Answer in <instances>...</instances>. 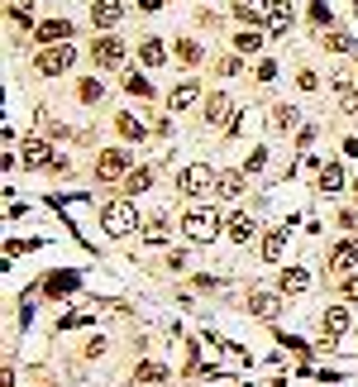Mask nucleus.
Returning <instances> with one entry per match:
<instances>
[{
	"label": "nucleus",
	"instance_id": "f257e3e1",
	"mask_svg": "<svg viewBox=\"0 0 358 387\" xmlns=\"http://www.w3.org/2000/svg\"><path fill=\"white\" fill-rule=\"evenodd\" d=\"M100 230H105L110 239H129V234H139V230H144V215H139L134 196H115V201H105V206H100Z\"/></svg>",
	"mask_w": 358,
	"mask_h": 387
},
{
	"label": "nucleus",
	"instance_id": "f03ea898",
	"mask_svg": "<svg viewBox=\"0 0 358 387\" xmlns=\"http://www.w3.org/2000/svg\"><path fill=\"white\" fill-rule=\"evenodd\" d=\"M181 234H186L191 244H215V239L225 234V220H220V210H215V206L196 201V206L181 215Z\"/></svg>",
	"mask_w": 358,
	"mask_h": 387
},
{
	"label": "nucleus",
	"instance_id": "7ed1b4c3",
	"mask_svg": "<svg viewBox=\"0 0 358 387\" xmlns=\"http://www.w3.org/2000/svg\"><path fill=\"white\" fill-rule=\"evenodd\" d=\"M215 168L210 163H186V168H177V196H215Z\"/></svg>",
	"mask_w": 358,
	"mask_h": 387
},
{
	"label": "nucleus",
	"instance_id": "20e7f679",
	"mask_svg": "<svg viewBox=\"0 0 358 387\" xmlns=\"http://www.w3.org/2000/svg\"><path fill=\"white\" fill-rule=\"evenodd\" d=\"M134 173V153L129 148H100L96 153V182H124Z\"/></svg>",
	"mask_w": 358,
	"mask_h": 387
},
{
	"label": "nucleus",
	"instance_id": "39448f33",
	"mask_svg": "<svg viewBox=\"0 0 358 387\" xmlns=\"http://www.w3.org/2000/svg\"><path fill=\"white\" fill-rule=\"evenodd\" d=\"M234 115H239V105H234L230 91H210V96L201 100V120H205V129H230Z\"/></svg>",
	"mask_w": 358,
	"mask_h": 387
},
{
	"label": "nucleus",
	"instance_id": "423d86ee",
	"mask_svg": "<svg viewBox=\"0 0 358 387\" xmlns=\"http://www.w3.org/2000/svg\"><path fill=\"white\" fill-rule=\"evenodd\" d=\"M124 58H129V43H124L120 34H96V43H91V63H96L100 72L124 67Z\"/></svg>",
	"mask_w": 358,
	"mask_h": 387
},
{
	"label": "nucleus",
	"instance_id": "0eeeda50",
	"mask_svg": "<svg viewBox=\"0 0 358 387\" xmlns=\"http://www.w3.org/2000/svg\"><path fill=\"white\" fill-rule=\"evenodd\" d=\"M72 63H77V48H72V43H48V48H38L34 72H38V77H63Z\"/></svg>",
	"mask_w": 358,
	"mask_h": 387
},
{
	"label": "nucleus",
	"instance_id": "6e6552de",
	"mask_svg": "<svg viewBox=\"0 0 358 387\" xmlns=\"http://www.w3.org/2000/svg\"><path fill=\"white\" fill-rule=\"evenodd\" d=\"M287 311V296L277 287H249V296H244V316H258V320H277Z\"/></svg>",
	"mask_w": 358,
	"mask_h": 387
},
{
	"label": "nucleus",
	"instance_id": "1a4fd4ad",
	"mask_svg": "<svg viewBox=\"0 0 358 387\" xmlns=\"http://www.w3.org/2000/svg\"><path fill=\"white\" fill-rule=\"evenodd\" d=\"M325 273L330 278H349V273H358V234H349V239H339L335 249H330V258H325Z\"/></svg>",
	"mask_w": 358,
	"mask_h": 387
},
{
	"label": "nucleus",
	"instance_id": "9d476101",
	"mask_svg": "<svg viewBox=\"0 0 358 387\" xmlns=\"http://www.w3.org/2000/svg\"><path fill=\"white\" fill-rule=\"evenodd\" d=\"M19 163H24L29 173H48V168L58 163V148H53L48 139H38V134H34V139H24V144H19Z\"/></svg>",
	"mask_w": 358,
	"mask_h": 387
},
{
	"label": "nucleus",
	"instance_id": "9b49d317",
	"mask_svg": "<svg viewBox=\"0 0 358 387\" xmlns=\"http://www.w3.org/2000/svg\"><path fill=\"white\" fill-rule=\"evenodd\" d=\"M124 0H91V29H100V34H110L115 24H124Z\"/></svg>",
	"mask_w": 358,
	"mask_h": 387
},
{
	"label": "nucleus",
	"instance_id": "f8f14e48",
	"mask_svg": "<svg viewBox=\"0 0 358 387\" xmlns=\"http://www.w3.org/2000/svg\"><path fill=\"white\" fill-rule=\"evenodd\" d=\"M349 325H354V316H349V306H344V301H330V306L320 311V335L344 340V335H349Z\"/></svg>",
	"mask_w": 358,
	"mask_h": 387
},
{
	"label": "nucleus",
	"instance_id": "ddd939ff",
	"mask_svg": "<svg viewBox=\"0 0 358 387\" xmlns=\"http://www.w3.org/2000/svg\"><path fill=\"white\" fill-rule=\"evenodd\" d=\"M272 287L282 291V296H301V291H311V268H301V263H282V273H277Z\"/></svg>",
	"mask_w": 358,
	"mask_h": 387
},
{
	"label": "nucleus",
	"instance_id": "4468645a",
	"mask_svg": "<svg viewBox=\"0 0 358 387\" xmlns=\"http://www.w3.org/2000/svg\"><path fill=\"white\" fill-rule=\"evenodd\" d=\"M230 43H234V53H239V58H258V53H263V43H268V29H263V24H244Z\"/></svg>",
	"mask_w": 358,
	"mask_h": 387
},
{
	"label": "nucleus",
	"instance_id": "2eb2a0df",
	"mask_svg": "<svg viewBox=\"0 0 358 387\" xmlns=\"http://www.w3.org/2000/svg\"><path fill=\"white\" fill-rule=\"evenodd\" d=\"M225 239H230V244H249V239H258V220H254L249 210H230V220H225Z\"/></svg>",
	"mask_w": 358,
	"mask_h": 387
},
{
	"label": "nucleus",
	"instance_id": "dca6fc26",
	"mask_svg": "<svg viewBox=\"0 0 358 387\" xmlns=\"http://www.w3.org/2000/svg\"><path fill=\"white\" fill-rule=\"evenodd\" d=\"M43 291H48V296H77V291H82V273H77V268H53V273L43 278Z\"/></svg>",
	"mask_w": 358,
	"mask_h": 387
},
{
	"label": "nucleus",
	"instance_id": "f3484780",
	"mask_svg": "<svg viewBox=\"0 0 358 387\" xmlns=\"http://www.w3.org/2000/svg\"><path fill=\"white\" fill-rule=\"evenodd\" d=\"M244 182H249L244 168H225V173L215 177V201H230V206H234V201L244 196Z\"/></svg>",
	"mask_w": 358,
	"mask_h": 387
},
{
	"label": "nucleus",
	"instance_id": "a211bd4d",
	"mask_svg": "<svg viewBox=\"0 0 358 387\" xmlns=\"http://www.w3.org/2000/svg\"><path fill=\"white\" fill-rule=\"evenodd\" d=\"M196 100H205V96H201V82H196V77H181L177 87L168 91V110H172V115H181V110H191Z\"/></svg>",
	"mask_w": 358,
	"mask_h": 387
},
{
	"label": "nucleus",
	"instance_id": "6ab92c4d",
	"mask_svg": "<svg viewBox=\"0 0 358 387\" xmlns=\"http://www.w3.org/2000/svg\"><path fill=\"white\" fill-rule=\"evenodd\" d=\"M72 34H77V24L72 19H43L38 29H34V38L48 48V43H72Z\"/></svg>",
	"mask_w": 358,
	"mask_h": 387
},
{
	"label": "nucleus",
	"instance_id": "aec40b11",
	"mask_svg": "<svg viewBox=\"0 0 358 387\" xmlns=\"http://www.w3.org/2000/svg\"><path fill=\"white\" fill-rule=\"evenodd\" d=\"M115 134H120L124 144H144V139H148V124H144V115L120 110V115H115Z\"/></svg>",
	"mask_w": 358,
	"mask_h": 387
},
{
	"label": "nucleus",
	"instance_id": "412c9836",
	"mask_svg": "<svg viewBox=\"0 0 358 387\" xmlns=\"http://www.w3.org/2000/svg\"><path fill=\"white\" fill-rule=\"evenodd\" d=\"M139 239H144V244H153V249H158V244H168V239H172V215H168V210L148 215V220H144V230H139Z\"/></svg>",
	"mask_w": 358,
	"mask_h": 387
},
{
	"label": "nucleus",
	"instance_id": "4be33fe9",
	"mask_svg": "<svg viewBox=\"0 0 358 387\" xmlns=\"http://www.w3.org/2000/svg\"><path fill=\"white\" fill-rule=\"evenodd\" d=\"M258 258L272 263V268H282V258H287V225H277L263 234V244H258Z\"/></svg>",
	"mask_w": 358,
	"mask_h": 387
},
{
	"label": "nucleus",
	"instance_id": "5701e85b",
	"mask_svg": "<svg viewBox=\"0 0 358 387\" xmlns=\"http://www.w3.org/2000/svg\"><path fill=\"white\" fill-rule=\"evenodd\" d=\"M315 187H320V196H339L344 187H349V182H344V163H339V158H330V163L315 173Z\"/></svg>",
	"mask_w": 358,
	"mask_h": 387
},
{
	"label": "nucleus",
	"instance_id": "b1692460",
	"mask_svg": "<svg viewBox=\"0 0 358 387\" xmlns=\"http://www.w3.org/2000/svg\"><path fill=\"white\" fill-rule=\"evenodd\" d=\"M291 24H296L291 5H287V0H272V5H268V14H263V29H268L272 38H282V34H287Z\"/></svg>",
	"mask_w": 358,
	"mask_h": 387
},
{
	"label": "nucleus",
	"instance_id": "393cba45",
	"mask_svg": "<svg viewBox=\"0 0 358 387\" xmlns=\"http://www.w3.org/2000/svg\"><path fill=\"white\" fill-rule=\"evenodd\" d=\"M168 58H172V53H168V43H163L158 34H148V38H139V63H144V67H163Z\"/></svg>",
	"mask_w": 358,
	"mask_h": 387
},
{
	"label": "nucleus",
	"instance_id": "a878e982",
	"mask_svg": "<svg viewBox=\"0 0 358 387\" xmlns=\"http://www.w3.org/2000/svg\"><path fill=\"white\" fill-rule=\"evenodd\" d=\"M268 5H272V0H234V5H230V14H234L239 24H263Z\"/></svg>",
	"mask_w": 358,
	"mask_h": 387
},
{
	"label": "nucleus",
	"instance_id": "bb28decb",
	"mask_svg": "<svg viewBox=\"0 0 358 387\" xmlns=\"http://www.w3.org/2000/svg\"><path fill=\"white\" fill-rule=\"evenodd\" d=\"M272 134H291V129H301V110L296 105H272Z\"/></svg>",
	"mask_w": 358,
	"mask_h": 387
},
{
	"label": "nucleus",
	"instance_id": "cd10ccee",
	"mask_svg": "<svg viewBox=\"0 0 358 387\" xmlns=\"http://www.w3.org/2000/svg\"><path fill=\"white\" fill-rule=\"evenodd\" d=\"M172 58H177L181 67H196V63L205 58V48H201L196 38H177V43H172Z\"/></svg>",
	"mask_w": 358,
	"mask_h": 387
},
{
	"label": "nucleus",
	"instance_id": "c85d7f7f",
	"mask_svg": "<svg viewBox=\"0 0 358 387\" xmlns=\"http://www.w3.org/2000/svg\"><path fill=\"white\" fill-rule=\"evenodd\" d=\"M134 383H172V368L168 364H139L134 368Z\"/></svg>",
	"mask_w": 358,
	"mask_h": 387
},
{
	"label": "nucleus",
	"instance_id": "c756f323",
	"mask_svg": "<svg viewBox=\"0 0 358 387\" xmlns=\"http://www.w3.org/2000/svg\"><path fill=\"white\" fill-rule=\"evenodd\" d=\"M153 187V168H134L129 177H124V196H144Z\"/></svg>",
	"mask_w": 358,
	"mask_h": 387
},
{
	"label": "nucleus",
	"instance_id": "7c9ffc66",
	"mask_svg": "<svg viewBox=\"0 0 358 387\" xmlns=\"http://www.w3.org/2000/svg\"><path fill=\"white\" fill-rule=\"evenodd\" d=\"M120 87H124L129 96H139V100H148V96H153V82H148L144 72H124V82H120Z\"/></svg>",
	"mask_w": 358,
	"mask_h": 387
},
{
	"label": "nucleus",
	"instance_id": "2f4dec72",
	"mask_svg": "<svg viewBox=\"0 0 358 387\" xmlns=\"http://www.w3.org/2000/svg\"><path fill=\"white\" fill-rule=\"evenodd\" d=\"M91 320H96V311H87V306H82V311L58 316V325H53V330H58V335H63V330H82V325H91Z\"/></svg>",
	"mask_w": 358,
	"mask_h": 387
},
{
	"label": "nucleus",
	"instance_id": "473e14b6",
	"mask_svg": "<svg viewBox=\"0 0 358 387\" xmlns=\"http://www.w3.org/2000/svg\"><path fill=\"white\" fill-rule=\"evenodd\" d=\"M77 100H82V105H100V100H105V82H96V77L77 82Z\"/></svg>",
	"mask_w": 358,
	"mask_h": 387
},
{
	"label": "nucleus",
	"instance_id": "72a5a7b5",
	"mask_svg": "<svg viewBox=\"0 0 358 387\" xmlns=\"http://www.w3.org/2000/svg\"><path fill=\"white\" fill-rule=\"evenodd\" d=\"M306 14H311V24H315V29H330V24H335V10H330L325 0H311V5H306Z\"/></svg>",
	"mask_w": 358,
	"mask_h": 387
},
{
	"label": "nucleus",
	"instance_id": "f704fd0d",
	"mask_svg": "<svg viewBox=\"0 0 358 387\" xmlns=\"http://www.w3.org/2000/svg\"><path fill=\"white\" fill-rule=\"evenodd\" d=\"M325 48H330V53H354V38H349L344 29H330V34H325Z\"/></svg>",
	"mask_w": 358,
	"mask_h": 387
},
{
	"label": "nucleus",
	"instance_id": "c9c22d12",
	"mask_svg": "<svg viewBox=\"0 0 358 387\" xmlns=\"http://www.w3.org/2000/svg\"><path fill=\"white\" fill-rule=\"evenodd\" d=\"M268 148H263V144H258V148H254V153H249V163H244V173H249V177H258V173H263V168H268Z\"/></svg>",
	"mask_w": 358,
	"mask_h": 387
},
{
	"label": "nucleus",
	"instance_id": "e433bc0d",
	"mask_svg": "<svg viewBox=\"0 0 358 387\" xmlns=\"http://www.w3.org/2000/svg\"><path fill=\"white\" fill-rule=\"evenodd\" d=\"M10 24H19V29H38V24L29 19V10H24L19 0H10Z\"/></svg>",
	"mask_w": 358,
	"mask_h": 387
},
{
	"label": "nucleus",
	"instance_id": "4c0bfd02",
	"mask_svg": "<svg viewBox=\"0 0 358 387\" xmlns=\"http://www.w3.org/2000/svg\"><path fill=\"white\" fill-rule=\"evenodd\" d=\"M215 72H220V77H239V72H244V58H239V53H234V58H220Z\"/></svg>",
	"mask_w": 358,
	"mask_h": 387
},
{
	"label": "nucleus",
	"instance_id": "58836bf2",
	"mask_svg": "<svg viewBox=\"0 0 358 387\" xmlns=\"http://www.w3.org/2000/svg\"><path fill=\"white\" fill-rule=\"evenodd\" d=\"M296 87H301V91H320V77H315L311 67H301V72H296Z\"/></svg>",
	"mask_w": 358,
	"mask_h": 387
},
{
	"label": "nucleus",
	"instance_id": "ea45409f",
	"mask_svg": "<svg viewBox=\"0 0 358 387\" xmlns=\"http://www.w3.org/2000/svg\"><path fill=\"white\" fill-rule=\"evenodd\" d=\"M100 354H105V340H100V335H91L87 344H82V359H100Z\"/></svg>",
	"mask_w": 358,
	"mask_h": 387
},
{
	"label": "nucleus",
	"instance_id": "a19ab883",
	"mask_svg": "<svg viewBox=\"0 0 358 387\" xmlns=\"http://www.w3.org/2000/svg\"><path fill=\"white\" fill-rule=\"evenodd\" d=\"M339 110H344V115H354V120H358V87L349 91V96H339Z\"/></svg>",
	"mask_w": 358,
	"mask_h": 387
},
{
	"label": "nucleus",
	"instance_id": "79ce46f5",
	"mask_svg": "<svg viewBox=\"0 0 358 387\" xmlns=\"http://www.w3.org/2000/svg\"><path fill=\"white\" fill-rule=\"evenodd\" d=\"M315 134H320V124H301V129H296V144H301V148H306V144H311V139H315Z\"/></svg>",
	"mask_w": 358,
	"mask_h": 387
},
{
	"label": "nucleus",
	"instance_id": "37998d69",
	"mask_svg": "<svg viewBox=\"0 0 358 387\" xmlns=\"http://www.w3.org/2000/svg\"><path fill=\"white\" fill-rule=\"evenodd\" d=\"M272 77H277V63H272V58H268V63H258V82H263V87H268Z\"/></svg>",
	"mask_w": 358,
	"mask_h": 387
},
{
	"label": "nucleus",
	"instance_id": "c03bdc74",
	"mask_svg": "<svg viewBox=\"0 0 358 387\" xmlns=\"http://www.w3.org/2000/svg\"><path fill=\"white\" fill-rule=\"evenodd\" d=\"M134 10H139V14H158V10H163V0H134Z\"/></svg>",
	"mask_w": 358,
	"mask_h": 387
},
{
	"label": "nucleus",
	"instance_id": "a18cd8bd",
	"mask_svg": "<svg viewBox=\"0 0 358 387\" xmlns=\"http://www.w3.org/2000/svg\"><path fill=\"white\" fill-rule=\"evenodd\" d=\"M344 296H349V301H358V273H349V278H344Z\"/></svg>",
	"mask_w": 358,
	"mask_h": 387
},
{
	"label": "nucleus",
	"instance_id": "49530a36",
	"mask_svg": "<svg viewBox=\"0 0 358 387\" xmlns=\"http://www.w3.org/2000/svg\"><path fill=\"white\" fill-rule=\"evenodd\" d=\"M177 268H186V254H181V249H177V254H168V273H177Z\"/></svg>",
	"mask_w": 358,
	"mask_h": 387
},
{
	"label": "nucleus",
	"instance_id": "de8ad7c7",
	"mask_svg": "<svg viewBox=\"0 0 358 387\" xmlns=\"http://www.w3.org/2000/svg\"><path fill=\"white\" fill-rule=\"evenodd\" d=\"M0 387H14V364H5V368H0Z\"/></svg>",
	"mask_w": 358,
	"mask_h": 387
},
{
	"label": "nucleus",
	"instance_id": "09e8293b",
	"mask_svg": "<svg viewBox=\"0 0 358 387\" xmlns=\"http://www.w3.org/2000/svg\"><path fill=\"white\" fill-rule=\"evenodd\" d=\"M344 153H349V158H358V139H354V134L344 139Z\"/></svg>",
	"mask_w": 358,
	"mask_h": 387
},
{
	"label": "nucleus",
	"instance_id": "8fccbe9b",
	"mask_svg": "<svg viewBox=\"0 0 358 387\" xmlns=\"http://www.w3.org/2000/svg\"><path fill=\"white\" fill-rule=\"evenodd\" d=\"M172 5H186V0H172Z\"/></svg>",
	"mask_w": 358,
	"mask_h": 387
}]
</instances>
